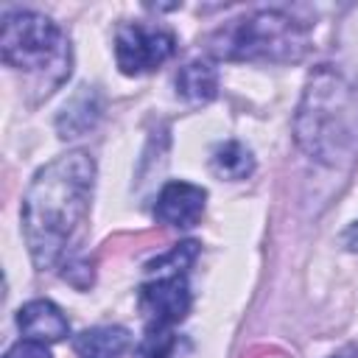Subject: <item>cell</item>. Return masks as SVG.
<instances>
[{
  "label": "cell",
  "mask_w": 358,
  "mask_h": 358,
  "mask_svg": "<svg viewBox=\"0 0 358 358\" xmlns=\"http://www.w3.org/2000/svg\"><path fill=\"white\" fill-rule=\"evenodd\" d=\"M218 92V73L210 62L196 59L179 67L176 73V95L190 101V103H207Z\"/></svg>",
  "instance_id": "obj_9"
},
{
  "label": "cell",
  "mask_w": 358,
  "mask_h": 358,
  "mask_svg": "<svg viewBox=\"0 0 358 358\" xmlns=\"http://www.w3.org/2000/svg\"><path fill=\"white\" fill-rule=\"evenodd\" d=\"M176 50V36L162 25L126 22L115 34V62L123 76H145L162 67Z\"/></svg>",
  "instance_id": "obj_5"
},
{
  "label": "cell",
  "mask_w": 358,
  "mask_h": 358,
  "mask_svg": "<svg viewBox=\"0 0 358 358\" xmlns=\"http://www.w3.org/2000/svg\"><path fill=\"white\" fill-rule=\"evenodd\" d=\"M213 171L221 176V179H229V182H238V179H246L252 171H255V157L252 151L238 143V140H227L221 143L215 151H213Z\"/></svg>",
  "instance_id": "obj_12"
},
{
  "label": "cell",
  "mask_w": 358,
  "mask_h": 358,
  "mask_svg": "<svg viewBox=\"0 0 358 358\" xmlns=\"http://www.w3.org/2000/svg\"><path fill=\"white\" fill-rule=\"evenodd\" d=\"M204 201H207V190L193 185V182H168L154 204V215L159 224L165 227H176V229H190L199 224L201 213H204Z\"/></svg>",
  "instance_id": "obj_7"
},
{
  "label": "cell",
  "mask_w": 358,
  "mask_h": 358,
  "mask_svg": "<svg viewBox=\"0 0 358 358\" xmlns=\"http://www.w3.org/2000/svg\"><path fill=\"white\" fill-rule=\"evenodd\" d=\"M0 53L14 70L48 76L50 87H59L70 76V42L62 28L39 11H6Z\"/></svg>",
  "instance_id": "obj_4"
},
{
  "label": "cell",
  "mask_w": 358,
  "mask_h": 358,
  "mask_svg": "<svg viewBox=\"0 0 358 358\" xmlns=\"http://www.w3.org/2000/svg\"><path fill=\"white\" fill-rule=\"evenodd\" d=\"M76 352L81 358H117L129 347V330L126 327H92L76 336L73 341Z\"/></svg>",
  "instance_id": "obj_11"
},
{
  "label": "cell",
  "mask_w": 358,
  "mask_h": 358,
  "mask_svg": "<svg viewBox=\"0 0 358 358\" xmlns=\"http://www.w3.org/2000/svg\"><path fill=\"white\" fill-rule=\"evenodd\" d=\"M176 347V336L171 327L148 324L143 341L137 344V358H171Z\"/></svg>",
  "instance_id": "obj_14"
},
{
  "label": "cell",
  "mask_w": 358,
  "mask_h": 358,
  "mask_svg": "<svg viewBox=\"0 0 358 358\" xmlns=\"http://www.w3.org/2000/svg\"><path fill=\"white\" fill-rule=\"evenodd\" d=\"M207 50L224 62L291 64L308 53V28L280 8H263L215 28Z\"/></svg>",
  "instance_id": "obj_3"
},
{
  "label": "cell",
  "mask_w": 358,
  "mask_h": 358,
  "mask_svg": "<svg viewBox=\"0 0 358 358\" xmlns=\"http://www.w3.org/2000/svg\"><path fill=\"white\" fill-rule=\"evenodd\" d=\"M341 243H344L350 252H358V221L350 224V227L341 232Z\"/></svg>",
  "instance_id": "obj_17"
},
{
  "label": "cell",
  "mask_w": 358,
  "mask_h": 358,
  "mask_svg": "<svg viewBox=\"0 0 358 358\" xmlns=\"http://www.w3.org/2000/svg\"><path fill=\"white\" fill-rule=\"evenodd\" d=\"M17 327H20L22 338L36 341V344H56V341L67 338V333H70L67 316L50 299L25 302L17 313Z\"/></svg>",
  "instance_id": "obj_8"
},
{
  "label": "cell",
  "mask_w": 358,
  "mask_h": 358,
  "mask_svg": "<svg viewBox=\"0 0 358 358\" xmlns=\"http://www.w3.org/2000/svg\"><path fill=\"white\" fill-rule=\"evenodd\" d=\"M140 310L148 324L171 327L182 322L190 310L187 274H151V280L140 288Z\"/></svg>",
  "instance_id": "obj_6"
},
{
  "label": "cell",
  "mask_w": 358,
  "mask_h": 358,
  "mask_svg": "<svg viewBox=\"0 0 358 358\" xmlns=\"http://www.w3.org/2000/svg\"><path fill=\"white\" fill-rule=\"evenodd\" d=\"M294 137L319 165L350 168L358 159V92L341 70L319 64L308 76L294 115Z\"/></svg>",
  "instance_id": "obj_2"
},
{
  "label": "cell",
  "mask_w": 358,
  "mask_h": 358,
  "mask_svg": "<svg viewBox=\"0 0 358 358\" xmlns=\"http://www.w3.org/2000/svg\"><path fill=\"white\" fill-rule=\"evenodd\" d=\"M101 115V101H98V92L92 87H81V92L62 109L59 120H56V129H59V137H78L84 134L87 129L95 126Z\"/></svg>",
  "instance_id": "obj_10"
},
{
  "label": "cell",
  "mask_w": 358,
  "mask_h": 358,
  "mask_svg": "<svg viewBox=\"0 0 358 358\" xmlns=\"http://www.w3.org/2000/svg\"><path fill=\"white\" fill-rule=\"evenodd\" d=\"M196 255H199V243L196 241L176 243L168 255H162L154 263H148V274H187V268L193 266Z\"/></svg>",
  "instance_id": "obj_13"
},
{
  "label": "cell",
  "mask_w": 358,
  "mask_h": 358,
  "mask_svg": "<svg viewBox=\"0 0 358 358\" xmlns=\"http://www.w3.org/2000/svg\"><path fill=\"white\" fill-rule=\"evenodd\" d=\"M338 45H341L344 62L358 73V8H352V14L344 20L338 31Z\"/></svg>",
  "instance_id": "obj_15"
},
{
  "label": "cell",
  "mask_w": 358,
  "mask_h": 358,
  "mask_svg": "<svg viewBox=\"0 0 358 358\" xmlns=\"http://www.w3.org/2000/svg\"><path fill=\"white\" fill-rule=\"evenodd\" d=\"M95 159L87 151H67L39 168L22 196L20 221L28 255L36 268H53L90 213Z\"/></svg>",
  "instance_id": "obj_1"
},
{
  "label": "cell",
  "mask_w": 358,
  "mask_h": 358,
  "mask_svg": "<svg viewBox=\"0 0 358 358\" xmlns=\"http://www.w3.org/2000/svg\"><path fill=\"white\" fill-rule=\"evenodd\" d=\"M333 358H358L355 352H341V355H333Z\"/></svg>",
  "instance_id": "obj_18"
},
{
  "label": "cell",
  "mask_w": 358,
  "mask_h": 358,
  "mask_svg": "<svg viewBox=\"0 0 358 358\" xmlns=\"http://www.w3.org/2000/svg\"><path fill=\"white\" fill-rule=\"evenodd\" d=\"M6 358H50V352H48V344H36V341L22 338L6 352Z\"/></svg>",
  "instance_id": "obj_16"
}]
</instances>
